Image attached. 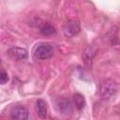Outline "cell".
I'll use <instances>...</instances> for the list:
<instances>
[{
	"mask_svg": "<svg viewBox=\"0 0 120 120\" xmlns=\"http://www.w3.org/2000/svg\"><path fill=\"white\" fill-rule=\"evenodd\" d=\"M96 54V50L92 47V46H88L84 52V56H85V61H91L93 59V57Z\"/></svg>",
	"mask_w": 120,
	"mask_h": 120,
	"instance_id": "10",
	"label": "cell"
},
{
	"mask_svg": "<svg viewBox=\"0 0 120 120\" xmlns=\"http://www.w3.org/2000/svg\"><path fill=\"white\" fill-rule=\"evenodd\" d=\"M56 108L57 111L62 114H70L73 111L72 103L68 98H60L56 101Z\"/></svg>",
	"mask_w": 120,
	"mask_h": 120,
	"instance_id": "5",
	"label": "cell"
},
{
	"mask_svg": "<svg viewBox=\"0 0 120 120\" xmlns=\"http://www.w3.org/2000/svg\"><path fill=\"white\" fill-rule=\"evenodd\" d=\"M73 103L75 105V107L77 108V110L81 111L84 108L85 105V100L82 95H81L80 93H76L73 96Z\"/></svg>",
	"mask_w": 120,
	"mask_h": 120,
	"instance_id": "8",
	"label": "cell"
},
{
	"mask_svg": "<svg viewBox=\"0 0 120 120\" xmlns=\"http://www.w3.org/2000/svg\"><path fill=\"white\" fill-rule=\"evenodd\" d=\"M117 91V83L112 80L107 79L103 81L99 87V95L102 99H109L115 95Z\"/></svg>",
	"mask_w": 120,
	"mask_h": 120,
	"instance_id": "2",
	"label": "cell"
},
{
	"mask_svg": "<svg viewBox=\"0 0 120 120\" xmlns=\"http://www.w3.org/2000/svg\"><path fill=\"white\" fill-rule=\"evenodd\" d=\"M81 31V25L77 19H70L67 21L63 26V33L67 38H72L78 35Z\"/></svg>",
	"mask_w": 120,
	"mask_h": 120,
	"instance_id": "3",
	"label": "cell"
},
{
	"mask_svg": "<svg viewBox=\"0 0 120 120\" xmlns=\"http://www.w3.org/2000/svg\"><path fill=\"white\" fill-rule=\"evenodd\" d=\"M33 55L38 60L49 59L53 55V48L49 43H39L35 47Z\"/></svg>",
	"mask_w": 120,
	"mask_h": 120,
	"instance_id": "1",
	"label": "cell"
},
{
	"mask_svg": "<svg viewBox=\"0 0 120 120\" xmlns=\"http://www.w3.org/2000/svg\"><path fill=\"white\" fill-rule=\"evenodd\" d=\"M37 110L39 118L44 119L47 117V106H46V102L43 99L37 100Z\"/></svg>",
	"mask_w": 120,
	"mask_h": 120,
	"instance_id": "7",
	"label": "cell"
},
{
	"mask_svg": "<svg viewBox=\"0 0 120 120\" xmlns=\"http://www.w3.org/2000/svg\"><path fill=\"white\" fill-rule=\"evenodd\" d=\"M8 81V73L4 69H0V83H6Z\"/></svg>",
	"mask_w": 120,
	"mask_h": 120,
	"instance_id": "11",
	"label": "cell"
},
{
	"mask_svg": "<svg viewBox=\"0 0 120 120\" xmlns=\"http://www.w3.org/2000/svg\"><path fill=\"white\" fill-rule=\"evenodd\" d=\"M28 110L22 105L15 106L10 112V118L16 120H26L28 119Z\"/></svg>",
	"mask_w": 120,
	"mask_h": 120,
	"instance_id": "4",
	"label": "cell"
},
{
	"mask_svg": "<svg viewBox=\"0 0 120 120\" xmlns=\"http://www.w3.org/2000/svg\"><path fill=\"white\" fill-rule=\"evenodd\" d=\"M39 31H40V33L42 35L49 36V35H52V34L55 33V28L50 22H44L42 24V26L40 27V30Z\"/></svg>",
	"mask_w": 120,
	"mask_h": 120,
	"instance_id": "9",
	"label": "cell"
},
{
	"mask_svg": "<svg viewBox=\"0 0 120 120\" xmlns=\"http://www.w3.org/2000/svg\"><path fill=\"white\" fill-rule=\"evenodd\" d=\"M8 55L15 60H24L28 56V52L25 49L20 47H12L8 52Z\"/></svg>",
	"mask_w": 120,
	"mask_h": 120,
	"instance_id": "6",
	"label": "cell"
}]
</instances>
